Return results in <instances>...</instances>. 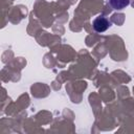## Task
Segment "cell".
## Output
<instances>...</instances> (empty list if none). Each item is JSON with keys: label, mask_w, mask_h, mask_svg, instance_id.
<instances>
[{"label": "cell", "mask_w": 134, "mask_h": 134, "mask_svg": "<svg viewBox=\"0 0 134 134\" xmlns=\"http://www.w3.org/2000/svg\"><path fill=\"white\" fill-rule=\"evenodd\" d=\"M92 25H93V28H94L95 31H97V32H104V31H106L111 26V22L106 17L98 16V17H96L93 20Z\"/></svg>", "instance_id": "1"}, {"label": "cell", "mask_w": 134, "mask_h": 134, "mask_svg": "<svg viewBox=\"0 0 134 134\" xmlns=\"http://www.w3.org/2000/svg\"><path fill=\"white\" fill-rule=\"evenodd\" d=\"M130 3V0H109V4L114 9H122L127 7Z\"/></svg>", "instance_id": "2"}]
</instances>
